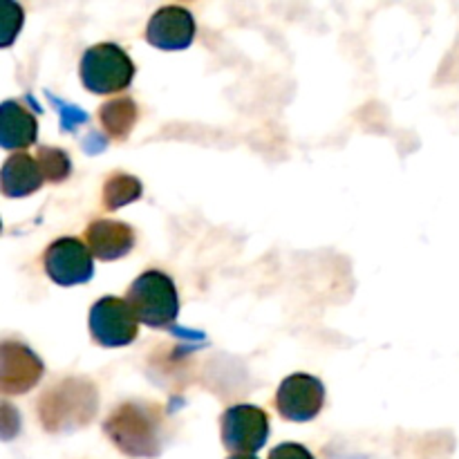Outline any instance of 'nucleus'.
<instances>
[{"mask_svg": "<svg viewBox=\"0 0 459 459\" xmlns=\"http://www.w3.org/2000/svg\"><path fill=\"white\" fill-rule=\"evenodd\" d=\"M45 272L56 285L74 287L94 276V255L79 238H58L45 251Z\"/></svg>", "mask_w": 459, "mask_h": 459, "instance_id": "obj_7", "label": "nucleus"}, {"mask_svg": "<svg viewBox=\"0 0 459 459\" xmlns=\"http://www.w3.org/2000/svg\"><path fill=\"white\" fill-rule=\"evenodd\" d=\"M45 366L36 352L18 341L0 345V390L7 397L30 393L43 377Z\"/></svg>", "mask_w": 459, "mask_h": 459, "instance_id": "obj_9", "label": "nucleus"}, {"mask_svg": "<svg viewBox=\"0 0 459 459\" xmlns=\"http://www.w3.org/2000/svg\"><path fill=\"white\" fill-rule=\"evenodd\" d=\"M39 137V121L18 101H4L0 106V143L7 151H25L34 146Z\"/></svg>", "mask_w": 459, "mask_h": 459, "instance_id": "obj_12", "label": "nucleus"}, {"mask_svg": "<svg viewBox=\"0 0 459 459\" xmlns=\"http://www.w3.org/2000/svg\"><path fill=\"white\" fill-rule=\"evenodd\" d=\"M22 7L9 0H0V45L9 48L22 27Z\"/></svg>", "mask_w": 459, "mask_h": 459, "instance_id": "obj_17", "label": "nucleus"}, {"mask_svg": "<svg viewBox=\"0 0 459 459\" xmlns=\"http://www.w3.org/2000/svg\"><path fill=\"white\" fill-rule=\"evenodd\" d=\"M130 309L139 323L161 330L170 327L179 314V296L175 281L160 269H148L133 281L126 294Z\"/></svg>", "mask_w": 459, "mask_h": 459, "instance_id": "obj_3", "label": "nucleus"}, {"mask_svg": "<svg viewBox=\"0 0 459 459\" xmlns=\"http://www.w3.org/2000/svg\"><path fill=\"white\" fill-rule=\"evenodd\" d=\"M81 81L94 94H117L134 79V63L119 45L99 43L81 58Z\"/></svg>", "mask_w": 459, "mask_h": 459, "instance_id": "obj_4", "label": "nucleus"}, {"mask_svg": "<svg viewBox=\"0 0 459 459\" xmlns=\"http://www.w3.org/2000/svg\"><path fill=\"white\" fill-rule=\"evenodd\" d=\"M90 334L103 348H124L137 339L139 321L128 300L103 296L90 309Z\"/></svg>", "mask_w": 459, "mask_h": 459, "instance_id": "obj_5", "label": "nucleus"}, {"mask_svg": "<svg viewBox=\"0 0 459 459\" xmlns=\"http://www.w3.org/2000/svg\"><path fill=\"white\" fill-rule=\"evenodd\" d=\"M36 161H39L45 182L61 184L65 182L72 173L70 155H67L65 151H61V148L40 146L39 155H36Z\"/></svg>", "mask_w": 459, "mask_h": 459, "instance_id": "obj_16", "label": "nucleus"}, {"mask_svg": "<svg viewBox=\"0 0 459 459\" xmlns=\"http://www.w3.org/2000/svg\"><path fill=\"white\" fill-rule=\"evenodd\" d=\"M143 188L134 175L112 173L103 184V206L108 211H117L126 204H133L142 197Z\"/></svg>", "mask_w": 459, "mask_h": 459, "instance_id": "obj_15", "label": "nucleus"}, {"mask_svg": "<svg viewBox=\"0 0 459 459\" xmlns=\"http://www.w3.org/2000/svg\"><path fill=\"white\" fill-rule=\"evenodd\" d=\"M267 459H314V455L300 444H281L269 453Z\"/></svg>", "mask_w": 459, "mask_h": 459, "instance_id": "obj_18", "label": "nucleus"}, {"mask_svg": "<svg viewBox=\"0 0 459 459\" xmlns=\"http://www.w3.org/2000/svg\"><path fill=\"white\" fill-rule=\"evenodd\" d=\"M325 403V385L312 375L296 372L281 384L276 393V408L287 421H312Z\"/></svg>", "mask_w": 459, "mask_h": 459, "instance_id": "obj_8", "label": "nucleus"}, {"mask_svg": "<svg viewBox=\"0 0 459 459\" xmlns=\"http://www.w3.org/2000/svg\"><path fill=\"white\" fill-rule=\"evenodd\" d=\"M220 433L227 451L236 455H254L269 437V417L263 408L240 403L229 408L220 421Z\"/></svg>", "mask_w": 459, "mask_h": 459, "instance_id": "obj_6", "label": "nucleus"}, {"mask_svg": "<svg viewBox=\"0 0 459 459\" xmlns=\"http://www.w3.org/2000/svg\"><path fill=\"white\" fill-rule=\"evenodd\" d=\"M0 182H3L4 197H27L40 191L45 178L34 157L27 155V152H13L4 160Z\"/></svg>", "mask_w": 459, "mask_h": 459, "instance_id": "obj_13", "label": "nucleus"}, {"mask_svg": "<svg viewBox=\"0 0 459 459\" xmlns=\"http://www.w3.org/2000/svg\"><path fill=\"white\" fill-rule=\"evenodd\" d=\"M137 103L130 97L112 99V101L103 103L101 110H99V119H101L103 130L115 142H124V139L130 137L134 124H137Z\"/></svg>", "mask_w": 459, "mask_h": 459, "instance_id": "obj_14", "label": "nucleus"}, {"mask_svg": "<svg viewBox=\"0 0 459 459\" xmlns=\"http://www.w3.org/2000/svg\"><path fill=\"white\" fill-rule=\"evenodd\" d=\"M85 245L99 260H119L134 247V229L117 220H97L85 229Z\"/></svg>", "mask_w": 459, "mask_h": 459, "instance_id": "obj_11", "label": "nucleus"}, {"mask_svg": "<svg viewBox=\"0 0 459 459\" xmlns=\"http://www.w3.org/2000/svg\"><path fill=\"white\" fill-rule=\"evenodd\" d=\"M99 411L97 385L88 379L67 377L48 388L39 402L40 424L48 433H72L94 420Z\"/></svg>", "mask_w": 459, "mask_h": 459, "instance_id": "obj_2", "label": "nucleus"}, {"mask_svg": "<svg viewBox=\"0 0 459 459\" xmlns=\"http://www.w3.org/2000/svg\"><path fill=\"white\" fill-rule=\"evenodd\" d=\"M103 433L124 455L157 457L164 448V411L152 402L119 403L103 424Z\"/></svg>", "mask_w": 459, "mask_h": 459, "instance_id": "obj_1", "label": "nucleus"}, {"mask_svg": "<svg viewBox=\"0 0 459 459\" xmlns=\"http://www.w3.org/2000/svg\"><path fill=\"white\" fill-rule=\"evenodd\" d=\"M229 459H258L255 455H231Z\"/></svg>", "mask_w": 459, "mask_h": 459, "instance_id": "obj_19", "label": "nucleus"}, {"mask_svg": "<svg viewBox=\"0 0 459 459\" xmlns=\"http://www.w3.org/2000/svg\"><path fill=\"white\" fill-rule=\"evenodd\" d=\"M195 39V18L186 7L169 4L152 13L146 27V40L157 49H186Z\"/></svg>", "mask_w": 459, "mask_h": 459, "instance_id": "obj_10", "label": "nucleus"}]
</instances>
